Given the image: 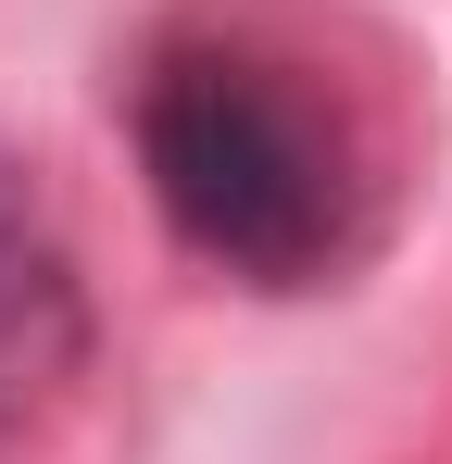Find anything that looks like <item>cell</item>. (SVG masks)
I'll use <instances>...</instances> for the list:
<instances>
[{
    "mask_svg": "<svg viewBox=\"0 0 452 464\" xmlns=\"http://www.w3.org/2000/svg\"><path fill=\"white\" fill-rule=\"evenodd\" d=\"M163 227L239 289H339L402 214V101L290 0H201L139 63Z\"/></svg>",
    "mask_w": 452,
    "mask_h": 464,
    "instance_id": "1",
    "label": "cell"
},
{
    "mask_svg": "<svg viewBox=\"0 0 452 464\" xmlns=\"http://www.w3.org/2000/svg\"><path fill=\"white\" fill-rule=\"evenodd\" d=\"M75 377H88V289H75V251L38 201V176L0 139V440L64 414Z\"/></svg>",
    "mask_w": 452,
    "mask_h": 464,
    "instance_id": "2",
    "label": "cell"
}]
</instances>
